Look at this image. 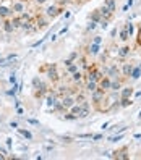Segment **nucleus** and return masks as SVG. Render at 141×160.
<instances>
[{
    "label": "nucleus",
    "mask_w": 141,
    "mask_h": 160,
    "mask_svg": "<svg viewBox=\"0 0 141 160\" xmlns=\"http://www.w3.org/2000/svg\"><path fill=\"white\" fill-rule=\"evenodd\" d=\"M39 73H45V76L47 79H49L52 84H57L62 76H60V73H59V68H57V65L55 63H49V65H44V67L39 68Z\"/></svg>",
    "instance_id": "f257e3e1"
},
{
    "label": "nucleus",
    "mask_w": 141,
    "mask_h": 160,
    "mask_svg": "<svg viewBox=\"0 0 141 160\" xmlns=\"http://www.w3.org/2000/svg\"><path fill=\"white\" fill-rule=\"evenodd\" d=\"M83 73H84V81H99L102 78V74H104V73L101 71L97 63L89 65V68L86 71H83Z\"/></svg>",
    "instance_id": "f03ea898"
},
{
    "label": "nucleus",
    "mask_w": 141,
    "mask_h": 160,
    "mask_svg": "<svg viewBox=\"0 0 141 160\" xmlns=\"http://www.w3.org/2000/svg\"><path fill=\"white\" fill-rule=\"evenodd\" d=\"M63 13V7L62 5H50V7H47L45 8V12H44V15L49 18V20H54V18H57V16H60Z\"/></svg>",
    "instance_id": "7ed1b4c3"
},
{
    "label": "nucleus",
    "mask_w": 141,
    "mask_h": 160,
    "mask_svg": "<svg viewBox=\"0 0 141 160\" xmlns=\"http://www.w3.org/2000/svg\"><path fill=\"white\" fill-rule=\"evenodd\" d=\"M34 24L37 28V31H42L49 26V18H47L44 13H36L34 15Z\"/></svg>",
    "instance_id": "20e7f679"
},
{
    "label": "nucleus",
    "mask_w": 141,
    "mask_h": 160,
    "mask_svg": "<svg viewBox=\"0 0 141 160\" xmlns=\"http://www.w3.org/2000/svg\"><path fill=\"white\" fill-rule=\"evenodd\" d=\"M107 94V91H104V89H101V88H97L94 92H91V102H92V105H94V108H97V105L101 103V100L104 99V96Z\"/></svg>",
    "instance_id": "39448f33"
},
{
    "label": "nucleus",
    "mask_w": 141,
    "mask_h": 160,
    "mask_svg": "<svg viewBox=\"0 0 141 160\" xmlns=\"http://www.w3.org/2000/svg\"><path fill=\"white\" fill-rule=\"evenodd\" d=\"M112 158H117V160H128L130 158V149L128 146H123L117 150L112 152Z\"/></svg>",
    "instance_id": "423d86ee"
},
{
    "label": "nucleus",
    "mask_w": 141,
    "mask_h": 160,
    "mask_svg": "<svg viewBox=\"0 0 141 160\" xmlns=\"http://www.w3.org/2000/svg\"><path fill=\"white\" fill-rule=\"evenodd\" d=\"M133 67H135V65L131 63V62H123V63H122V67H120L122 78L130 79V74H131V71H133Z\"/></svg>",
    "instance_id": "0eeeda50"
},
{
    "label": "nucleus",
    "mask_w": 141,
    "mask_h": 160,
    "mask_svg": "<svg viewBox=\"0 0 141 160\" xmlns=\"http://www.w3.org/2000/svg\"><path fill=\"white\" fill-rule=\"evenodd\" d=\"M125 78H112V81H110V92H118L122 88H123V84H125Z\"/></svg>",
    "instance_id": "6e6552de"
},
{
    "label": "nucleus",
    "mask_w": 141,
    "mask_h": 160,
    "mask_svg": "<svg viewBox=\"0 0 141 160\" xmlns=\"http://www.w3.org/2000/svg\"><path fill=\"white\" fill-rule=\"evenodd\" d=\"M12 12H13V15H21L23 12H26V3L21 2V0H13Z\"/></svg>",
    "instance_id": "1a4fd4ad"
},
{
    "label": "nucleus",
    "mask_w": 141,
    "mask_h": 160,
    "mask_svg": "<svg viewBox=\"0 0 141 160\" xmlns=\"http://www.w3.org/2000/svg\"><path fill=\"white\" fill-rule=\"evenodd\" d=\"M12 16H13L12 7L5 5V3H0V20H7V18H12Z\"/></svg>",
    "instance_id": "9d476101"
},
{
    "label": "nucleus",
    "mask_w": 141,
    "mask_h": 160,
    "mask_svg": "<svg viewBox=\"0 0 141 160\" xmlns=\"http://www.w3.org/2000/svg\"><path fill=\"white\" fill-rule=\"evenodd\" d=\"M110 81H112L110 76H107V74H102V78L97 81V88H101V89H104V91L109 92V89H110Z\"/></svg>",
    "instance_id": "9b49d317"
},
{
    "label": "nucleus",
    "mask_w": 141,
    "mask_h": 160,
    "mask_svg": "<svg viewBox=\"0 0 141 160\" xmlns=\"http://www.w3.org/2000/svg\"><path fill=\"white\" fill-rule=\"evenodd\" d=\"M99 12H101V16H102V20H106V21H112L114 20V12H110L107 7H104V5H101L99 7Z\"/></svg>",
    "instance_id": "f8f14e48"
},
{
    "label": "nucleus",
    "mask_w": 141,
    "mask_h": 160,
    "mask_svg": "<svg viewBox=\"0 0 141 160\" xmlns=\"http://www.w3.org/2000/svg\"><path fill=\"white\" fill-rule=\"evenodd\" d=\"M60 102H62V105H63L65 110H68L73 103H76V102H75V97L70 96V94H65V96H62V97H60Z\"/></svg>",
    "instance_id": "ddd939ff"
},
{
    "label": "nucleus",
    "mask_w": 141,
    "mask_h": 160,
    "mask_svg": "<svg viewBox=\"0 0 141 160\" xmlns=\"http://www.w3.org/2000/svg\"><path fill=\"white\" fill-rule=\"evenodd\" d=\"M86 53L88 55H91V57H96V55H99L101 53V44H94V42H91L88 47H86Z\"/></svg>",
    "instance_id": "4468645a"
},
{
    "label": "nucleus",
    "mask_w": 141,
    "mask_h": 160,
    "mask_svg": "<svg viewBox=\"0 0 141 160\" xmlns=\"http://www.w3.org/2000/svg\"><path fill=\"white\" fill-rule=\"evenodd\" d=\"M84 91H86V94H91L97 89V81H84Z\"/></svg>",
    "instance_id": "2eb2a0df"
},
{
    "label": "nucleus",
    "mask_w": 141,
    "mask_h": 160,
    "mask_svg": "<svg viewBox=\"0 0 141 160\" xmlns=\"http://www.w3.org/2000/svg\"><path fill=\"white\" fill-rule=\"evenodd\" d=\"M130 53H131L130 45H123V47H122V49H118V52H117V55H118V58H120V60H125Z\"/></svg>",
    "instance_id": "dca6fc26"
},
{
    "label": "nucleus",
    "mask_w": 141,
    "mask_h": 160,
    "mask_svg": "<svg viewBox=\"0 0 141 160\" xmlns=\"http://www.w3.org/2000/svg\"><path fill=\"white\" fill-rule=\"evenodd\" d=\"M135 92V88L133 86H123L120 89V97H131Z\"/></svg>",
    "instance_id": "f3484780"
},
{
    "label": "nucleus",
    "mask_w": 141,
    "mask_h": 160,
    "mask_svg": "<svg viewBox=\"0 0 141 160\" xmlns=\"http://www.w3.org/2000/svg\"><path fill=\"white\" fill-rule=\"evenodd\" d=\"M16 131H18V133H20L24 139H28V141H33V139H34L33 133H31V131L28 129V128H20V126H18V128H16Z\"/></svg>",
    "instance_id": "a211bd4d"
},
{
    "label": "nucleus",
    "mask_w": 141,
    "mask_h": 160,
    "mask_svg": "<svg viewBox=\"0 0 141 160\" xmlns=\"http://www.w3.org/2000/svg\"><path fill=\"white\" fill-rule=\"evenodd\" d=\"M2 28H3V31H5L7 34H12V32L15 31L13 23H12V20H10V18H7V20H3V24H2Z\"/></svg>",
    "instance_id": "6ab92c4d"
},
{
    "label": "nucleus",
    "mask_w": 141,
    "mask_h": 160,
    "mask_svg": "<svg viewBox=\"0 0 141 160\" xmlns=\"http://www.w3.org/2000/svg\"><path fill=\"white\" fill-rule=\"evenodd\" d=\"M133 103H135V100L131 97H120V107L122 108H127L130 105H133Z\"/></svg>",
    "instance_id": "aec40b11"
},
{
    "label": "nucleus",
    "mask_w": 141,
    "mask_h": 160,
    "mask_svg": "<svg viewBox=\"0 0 141 160\" xmlns=\"http://www.w3.org/2000/svg\"><path fill=\"white\" fill-rule=\"evenodd\" d=\"M89 20L99 24V21L102 20V16H101V12H99V8H96V10H92V13H91V16H89Z\"/></svg>",
    "instance_id": "412c9836"
},
{
    "label": "nucleus",
    "mask_w": 141,
    "mask_h": 160,
    "mask_svg": "<svg viewBox=\"0 0 141 160\" xmlns=\"http://www.w3.org/2000/svg\"><path fill=\"white\" fill-rule=\"evenodd\" d=\"M130 78L131 79H139L141 78V63L138 65V67H133V71H131Z\"/></svg>",
    "instance_id": "4be33fe9"
},
{
    "label": "nucleus",
    "mask_w": 141,
    "mask_h": 160,
    "mask_svg": "<svg viewBox=\"0 0 141 160\" xmlns=\"http://www.w3.org/2000/svg\"><path fill=\"white\" fill-rule=\"evenodd\" d=\"M104 7H107L110 12H117V3H115V0H104V3H102Z\"/></svg>",
    "instance_id": "5701e85b"
},
{
    "label": "nucleus",
    "mask_w": 141,
    "mask_h": 160,
    "mask_svg": "<svg viewBox=\"0 0 141 160\" xmlns=\"http://www.w3.org/2000/svg\"><path fill=\"white\" fill-rule=\"evenodd\" d=\"M125 29L128 31V34H130V37H133L135 36V24L131 23V20H127V23H125Z\"/></svg>",
    "instance_id": "b1692460"
},
{
    "label": "nucleus",
    "mask_w": 141,
    "mask_h": 160,
    "mask_svg": "<svg viewBox=\"0 0 141 160\" xmlns=\"http://www.w3.org/2000/svg\"><path fill=\"white\" fill-rule=\"evenodd\" d=\"M33 88L36 89V88H49V86H47L45 82H42L39 76H34V78H33Z\"/></svg>",
    "instance_id": "393cba45"
},
{
    "label": "nucleus",
    "mask_w": 141,
    "mask_h": 160,
    "mask_svg": "<svg viewBox=\"0 0 141 160\" xmlns=\"http://www.w3.org/2000/svg\"><path fill=\"white\" fill-rule=\"evenodd\" d=\"M80 70V65H78V62H73L70 67H67V74L70 76V74H73L75 71H78Z\"/></svg>",
    "instance_id": "a878e982"
},
{
    "label": "nucleus",
    "mask_w": 141,
    "mask_h": 160,
    "mask_svg": "<svg viewBox=\"0 0 141 160\" xmlns=\"http://www.w3.org/2000/svg\"><path fill=\"white\" fill-rule=\"evenodd\" d=\"M10 20H12V23H13V28H15V29L21 28V18H20V15H13Z\"/></svg>",
    "instance_id": "bb28decb"
},
{
    "label": "nucleus",
    "mask_w": 141,
    "mask_h": 160,
    "mask_svg": "<svg viewBox=\"0 0 141 160\" xmlns=\"http://www.w3.org/2000/svg\"><path fill=\"white\" fill-rule=\"evenodd\" d=\"M91 115V107H83L81 112H80V115H78V120L80 118H88Z\"/></svg>",
    "instance_id": "cd10ccee"
},
{
    "label": "nucleus",
    "mask_w": 141,
    "mask_h": 160,
    "mask_svg": "<svg viewBox=\"0 0 141 160\" xmlns=\"http://www.w3.org/2000/svg\"><path fill=\"white\" fill-rule=\"evenodd\" d=\"M130 39V34H128V31L125 29V28H122V31H120V41L122 42H127Z\"/></svg>",
    "instance_id": "c85d7f7f"
},
{
    "label": "nucleus",
    "mask_w": 141,
    "mask_h": 160,
    "mask_svg": "<svg viewBox=\"0 0 141 160\" xmlns=\"http://www.w3.org/2000/svg\"><path fill=\"white\" fill-rule=\"evenodd\" d=\"M125 138V133H118L117 136H110L109 138V142H118V141H122Z\"/></svg>",
    "instance_id": "c756f323"
},
{
    "label": "nucleus",
    "mask_w": 141,
    "mask_h": 160,
    "mask_svg": "<svg viewBox=\"0 0 141 160\" xmlns=\"http://www.w3.org/2000/svg\"><path fill=\"white\" fill-rule=\"evenodd\" d=\"M63 118H65V120H68V121H75V120H78V117H76V115H73L71 112H65V113H63Z\"/></svg>",
    "instance_id": "7c9ffc66"
},
{
    "label": "nucleus",
    "mask_w": 141,
    "mask_h": 160,
    "mask_svg": "<svg viewBox=\"0 0 141 160\" xmlns=\"http://www.w3.org/2000/svg\"><path fill=\"white\" fill-rule=\"evenodd\" d=\"M47 37H49V34H47L45 37H42V39H39V41H37V42H34L31 47H33V49H37V47H39V45H42L44 42H45V39H47Z\"/></svg>",
    "instance_id": "2f4dec72"
},
{
    "label": "nucleus",
    "mask_w": 141,
    "mask_h": 160,
    "mask_svg": "<svg viewBox=\"0 0 141 160\" xmlns=\"http://www.w3.org/2000/svg\"><path fill=\"white\" fill-rule=\"evenodd\" d=\"M68 29H70V24H65V26L62 28V29L57 32V36L60 37V36H63V34H67V32H68Z\"/></svg>",
    "instance_id": "473e14b6"
},
{
    "label": "nucleus",
    "mask_w": 141,
    "mask_h": 160,
    "mask_svg": "<svg viewBox=\"0 0 141 160\" xmlns=\"http://www.w3.org/2000/svg\"><path fill=\"white\" fill-rule=\"evenodd\" d=\"M102 138H104V134H102V133H96V134H91V141H94V142H96V141H101Z\"/></svg>",
    "instance_id": "72a5a7b5"
},
{
    "label": "nucleus",
    "mask_w": 141,
    "mask_h": 160,
    "mask_svg": "<svg viewBox=\"0 0 141 160\" xmlns=\"http://www.w3.org/2000/svg\"><path fill=\"white\" fill-rule=\"evenodd\" d=\"M26 123H29V125H33V126H39V125H41L39 120H34V118H26Z\"/></svg>",
    "instance_id": "f704fd0d"
},
{
    "label": "nucleus",
    "mask_w": 141,
    "mask_h": 160,
    "mask_svg": "<svg viewBox=\"0 0 141 160\" xmlns=\"http://www.w3.org/2000/svg\"><path fill=\"white\" fill-rule=\"evenodd\" d=\"M97 28V23H94V21H89V24L86 26V31L89 32V31H94Z\"/></svg>",
    "instance_id": "c9c22d12"
},
{
    "label": "nucleus",
    "mask_w": 141,
    "mask_h": 160,
    "mask_svg": "<svg viewBox=\"0 0 141 160\" xmlns=\"http://www.w3.org/2000/svg\"><path fill=\"white\" fill-rule=\"evenodd\" d=\"M109 23H110V21H106V20H101V21H99V26H101V29H104V31H106L107 28H109Z\"/></svg>",
    "instance_id": "e433bc0d"
},
{
    "label": "nucleus",
    "mask_w": 141,
    "mask_h": 160,
    "mask_svg": "<svg viewBox=\"0 0 141 160\" xmlns=\"http://www.w3.org/2000/svg\"><path fill=\"white\" fill-rule=\"evenodd\" d=\"M78 57H80V53H78V52H71L68 58H70L71 62H76V60H78Z\"/></svg>",
    "instance_id": "4c0bfd02"
},
{
    "label": "nucleus",
    "mask_w": 141,
    "mask_h": 160,
    "mask_svg": "<svg viewBox=\"0 0 141 160\" xmlns=\"http://www.w3.org/2000/svg\"><path fill=\"white\" fill-rule=\"evenodd\" d=\"M78 139H91V133H81L76 136Z\"/></svg>",
    "instance_id": "58836bf2"
},
{
    "label": "nucleus",
    "mask_w": 141,
    "mask_h": 160,
    "mask_svg": "<svg viewBox=\"0 0 141 160\" xmlns=\"http://www.w3.org/2000/svg\"><path fill=\"white\" fill-rule=\"evenodd\" d=\"M62 139H63V142H67V144H70V142L75 141V138H70V136H62Z\"/></svg>",
    "instance_id": "ea45409f"
},
{
    "label": "nucleus",
    "mask_w": 141,
    "mask_h": 160,
    "mask_svg": "<svg viewBox=\"0 0 141 160\" xmlns=\"http://www.w3.org/2000/svg\"><path fill=\"white\" fill-rule=\"evenodd\" d=\"M12 146H13V139L7 138V147H8V150H12Z\"/></svg>",
    "instance_id": "a19ab883"
},
{
    "label": "nucleus",
    "mask_w": 141,
    "mask_h": 160,
    "mask_svg": "<svg viewBox=\"0 0 141 160\" xmlns=\"http://www.w3.org/2000/svg\"><path fill=\"white\" fill-rule=\"evenodd\" d=\"M8 81H10V82L13 84V86L16 84V76H15V73H12V74H10V78H8Z\"/></svg>",
    "instance_id": "79ce46f5"
},
{
    "label": "nucleus",
    "mask_w": 141,
    "mask_h": 160,
    "mask_svg": "<svg viewBox=\"0 0 141 160\" xmlns=\"http://www.w3.org/2000/svg\"><path fill=\"white\" fill-rule=\"evenodd\" d=\"M92 42H94V44H102V37H101V36H94Z\"/></svg>",
    "instance_id": "37998d69"
},
{
    "label": "nucleus",
    "mask_w": 141,
    "mask_h": 160,
    "mask_svg": "<svg viewBox=\"0 0 141 160\" xmlns=\"http://www.w3.org/2000/svg\"><path fill=\"white\" fill-rule=\"evenodd\" d=\"M115 36H117V28H114V29L110 31V39H115Z\"/></svg>",
    "instance_id": "c03bdc74"
},
{
    "label": "nucleus",
    "mask_w": 141,
    "mask_h": 160,
    "mask_svg": "<svg viewBox=\"0 0 141 160\" xmlns=\"http://www.w3.org/2000/svg\"><path fill=\"white\" fill-rule=\"evenodd\" d=\"M62 63H63V65H65V67H70V65H71V63H73V62H71V60H70V58H65V60H63V62H62Z\"/></svg>",
    "instance_id": "a18cd8bd"
},
{
    "label": "nucleus",
    "mask_w": 141,
    "mask_h": 160,
    "mask_svg": "<svg viewBox=\"0 0 141 160\" xmlns=\"http://www.w3.org/2000/svg\"><path fill=\"white\" fill-rule=\"evenodd\" d=\"M110 123H112V121L109 120V121H106V123H102V126H101V128H102V129H107V126H110Z\"/></svg>",
    "instance_id": "49530a36"
},
{
    "label": "nucleus",
    "mask_w": 141,
    "mask_h": 160,
    "mask_svg": "<svg viewBox=\"0 0 141 160\" xmlns=\"http://www.w3.org/2000/svg\"><path fill=\"white\" fill-rule=\"evenodd\" d=\"M133 96H135V97H133V100H136V99H139V97H141V89H139V91H138L136 94L133 92Z\"/></svg>",
    "instance_id": "de8ad7c7"
},
{
    "label": "nucleus",
    "mask_w": 141,
    "mask_h": 160,
    "mask_svg": "<svg viewBox=\"0 0 141 160\" xmlns=\"http://www.w3.org/2000/svg\"><path fill=\"white\" fill-rule=\"evenodd\" d=\"M45 2H47V0H34V3H36V5H44Z\"/></svg>",
    "instance_id": "09e8293b"
},
{
    "label": "nucleus",
    "mask_w": 141,
    "mask_h": 160,
    "mask_svg": "<svg viewBox=\"0 0 141 160\" xmlns=\"http://www.w3.org/2000/svg\"><path fill=\"white\" fill-rule=\"evenodd\" d=\"M16 113H18V115H23V113H24V110H23L21 107H16Z\"/></svg>",
    "instance_id": "8fccbe9b"
},
{
    "label": "nucleus",
    "mask_w": 141,
    "mask_h": 160,
    "mask_svg": "<svg viewBox=\"0 0 141 160\" xmlns=\"http://www.w3.org/2000/svg\"><path fill=\"white\" fill-rule=\"evenodd\" d=\"M10 128H18V121H10Z\"/></svg>",
    "instance_id": "3c124183"
},
{
    "label": "nucleus",
    "mask_w": 141,
    "mask_h": 160,
    "mask_svg": "<svg viewBox=\"0 0 141 160\" xmlns=\"http://www.w3.org/2000/svg\"><path fill=\"white\" fill-rule=\"evenodd\" d=\"M70 16H71V12H65V13H63V18H65V20H68Z\"/></svg>",
    "instance_id": "603ef678"
},
{
    "label": "nucleus",
    "mask_w": 141,
    "mask_h": 160,
    "mask_svg": "<svg viewBox=\"0 0 141 160\" xmlns=\"http://www.w3.org/2000/svg\"><path fill=\"white\" fill-rule=\"evenodd\" d=\"M133 3H135V0H127V5L131 8V7H133Z\"/></svg>",
    "instance_id": "864d4df0"
},
{
    "label": "nucleus",
    "mask_w": 141,
    "mask_h": 160,
    "mask_svg": "<svg viewBox=\"0 0 141 160\" xmlns=\"http://www.w3.org/2000/svg\"><path fill=\"white\" fill-rule=\"evenodd\" d=\"M20 105H21V102L16 99V100H15V108H16V107H20Z\"/></svg>",
    "instance_id": "5fc2aeb1"
},
{
    "label": "nucleus",
    "mask_w": 141,
    "mask_h": 160,
    "mask_svg": "<svg viewBox=\"0 0 141 160\" xmlns=\"http://www.w3.org/2000/svg\"><path fill=\"white\" fill-rule=\"evenodd\" d=\"M136 26H138V32H139V34H141V21H139V23H138V24H136Z\"/></svg>",
    "instance_id": "6e6d98bb"
},
{
    "label": "nucleus",
    "mask_w": 141,
    "mask_h": 160,
    "mask_svg": "<svg viewBox=\"0 0 141 160\" xmlns=\"http://www.w3.org/2000/svg\"><path fill=\"white\" fill-rule=\"evenodd\" d=\"M133 138H135V139H141V134H139V133H136V134H135Z\"/></svg>",
    "instance_id": "4d7b16f0"
},
{
    "label": "nucleus",
    "mask_w": 141,
    "mask_h": 160,
    "mask_svg": "<svg viewBox=\"0 0 141 160\" xmlns=\"http://www.w3.org/2000/svg\"><path fill=\"white\" fill-rule=\"evenodd\" d=\"M5 158H7V155H3L2 152H0V160H5Z\"/></svg>",
    "instance_id": "13d9d810"
},
{
    "label": "nucleus",
    "mask_w": 141,
    "mask_h": 160,
    "mask_svg": "<svg viewBox=\"0 0 141 160\" xmlns=\"http://www.w3.org/2000/svg\"><path fill=\"white\" fill-rule=\"evenodd\" d=\"M138 118H139V120H141V110H139V113H138Z\"/></svg>",
    "instance_id": "bf43d9fd"
},
{
    "label": "nucleus",
    "mask_w": 141,
    "mask_h": 160,
    "mask_svg": "<svg viewBox=\"0 0 141 160\" xmlns=\"http://www.w3.org/2000/svg\"><path fill=\"white\" fill-rule=\"evenodd\" d=\"M21 2H24V3H28V2H29V0H21Z\"/></svg>",
    "instance_id": "052dcab7"
},
{
    "label": "nucleus",
    "mask_w": 141,
    "mask_h": 160,
    "mask_svg": "<svg viewBox=\"0 0 141 160\" xmlns=\"http://www.w3.org/2000/svg\"><path fill=\"white\" fill-rule=\"evenodd\" d=\"M57 2H59V0H57Z\"/></svg>",
    "instance_id": "680f3d73"
}]
</instances>
